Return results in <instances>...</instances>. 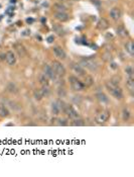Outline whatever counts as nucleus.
Masks as SVG:
<instances>
[{
	"mask_svg": "<svg viewBox=\"0 0 134 177\" xmlns=\"http://www.w3.org/2000/svg\"><path fill=\"white\" fill-rule=\"evenodd\" d=\"M51 112H52V113H53L55 115L60 114V112H61V110H60V109H58V107H57V105L56 104V102H55V103H52V105H51Z\"/></svg>",
	"mask_w": 134,
	"mask_h": 177,
	"instance_id": "obj_29",
	"label": "nucleus"
},
{
	"mask_svg": "<svg viewBox=\"0 0 134 177\" xmlns=\"http://www.w3.org/2000/svg\"><path fill=\"white\" fill-rule=\"evenodd\" d=\"M84 77H85V82H84L85 87H89V86L93 85V83H94V79H93L92 76H90V75H85Z\"/></svg>",
	"mask_w": 134,
	"mask_h": 177,
	"instance_id": "obj_21",
	"label": "nucleus"
},
{
	"mask_svg": "<svg viewBox=\"0 0 134 177\" xmlns=\"http://www.w3.org/2000/svg\"><path fill=\"white\" fill-rule=\"evenodd\" d=\"M117 33L122 37V38H125V37H128V32L123 27V26H119L118 28H117Z\"/></svg>",
	"mask_w": 134,
	"mask_h": 177,
	"instance_id": "obj_24",
	"label": "nucleus"
},
{
	"mask_svg": "<svg viewBox=\"0 0 134 177\" xmlns=\"http://www.w3.org/2000/svg\"><path fill=\"white\" fill-rule=\"evenodd\" d=\"M126 87L131 93L134 91V79L133 77H128L127 81H126Z\"/></svg>",
	"mask_w": 134,
	"mask_h": 177,
	"instance_id": "obj_15",
	"label": "nucleus"
},
{
	"mask_svg": "<svg viewBox=\"0 0 134 177\" xmlns=\"http://www.w3.org/2000/svg\"><path fill=\"white\" fill-rule=\"evenodd\" d=\"M64 112L70 118L72 119H75V118H80V115H79V113L77 112L76 109L73 107V105L71 104H66L65 106V109H64Z\"/></svg>",
	"mask_w": 134,
	"mask_h": 177,
	"instance_id": "obj_5",
	"label": "nucleus"
},
{
	"mask_svg": "<svg viewBox=\"0 0 134 177\" xmlns=\"http://www.w3.org/2000/svg\"><path fill=\"white\" fill-rule=\"evenodd\" d=\"M71 125H73V127H84V125H85V122L80 118H75V119L72 120Z\"/></svg>",
	"mask_w": 134,
	"mask_h": 177,
	"instance_id": "obj_19",
	"label": "nucleus"
},
{
	"mask_svg": "<svg viewBox=\"0 0 134 177\" xmlns=\"http://www.w3.org/2000/svg\"><path fill=\"white\" fill-rule=\"evenodd\" d=\"M49 80L50 79L47 78L45 74H40L39 77H38V81H39V83H40L41 86H49V83H50Z\"/></svg>",
	"mask_w": 134,
	"mask_h": 177,
	"instance_id": "obj_17",
	"label": "nucleus"
},
{
	"mask_svg": "<svg viewBox=\"0 0 134 177\" xmlns=\"http://www.w3.org/2000/svg\"><path fill=\"white\" fill-rule=\"evenodd\" d=\"M97 27H98L100 31H105V29H107V28L109 27L108 20L105 19V18H101V19H99L98 23H97Z\"/></svg>",
	"mask_w": 134,
	"mask_h": 177,
	"instance_id": "obj_14",
	"label": "nucleus"
},
{
	"mask_svg": "<svg viewBox=\"0 0 134 177\" xmlns=\"http://www.w3.org/2000/svg\"><path fill=\"white\" fill-rule=\"evenodd\" d=\"M9 115V110L3 104H0V118H6Z\"/></svg>",
	"mask_w": 134,
	"mask_h": 177,
	"instance_id": "obj_22",
	"label": "nucleus"
},
{
	"mask_svg": "<svg viewBox=\"0 0 134 177\" xmlns=\"http://www.w3.org/2000/svg\"><path fill=\"white\" fill-rule=\"evenodd\" d=\"M125 49H126V51H127L131 56H133L134 55V45L133 43L131 42V41H129L126 43V45H125Z\"/></svg>",
	"mask_w": 134,
	"mask_h": 177,
	"instance_id": "obj_20",
	"label": "nucleus"
},
{
	"mask_svg": "<svg viewBox=\"0 0 134 177\" xmlns=\"http://www.w3.org/2000/svg\"><path fill=\"white\" fill-rule=\"evenodd\" d=\"M53 53H55L56 57H57L58 59L65 60L66 58H67V54H66V52L64 51V49H62L61 47H56V48H53Z\"/></svg>",
	"mask_w": 134,
	"mask_h": 177,
	"instance_id": "obj_9",
	"label": "nucleus"
},
{
	"mask_svg": "<svg viewBox=\"0 0 134 177\" xmlns=\"http://www.w3.org/2000/svg\"><path fill=\"white\" fill-rule=\"evenodd\" d=\"M109 82L111 84H113L114 86H118L120 84V82H121V77L118 76V75H114V76L111 77V79L109 80Z\"/></svg>",
	"mask_w": 134,
	"mask_h": 177,
	"instance_id": "obj_18",
	"label": "nucleus"
},
{
	"mask_svg": "<svg viewBox=\"0 0 134 177\" xmlns=\"http://www.w3.org/2000/svg\"><path fill=\"white\" fill-rule=\"evenodd\" d=\"M55 18L58 20V21L64 22V21H67L69 19V14L66 11H58V12L55 13Z\"/></svg>",
	"mask_w": 134,
	"mask_h": 177,
	"instance_id": "obj_10",
	"label": "nucleus"
},
{
	"mask_svg": "<svg viewBox=\"0 0 134 177\" xmlns=\"http://www.w3.org/2000/svg\"><path fill=\"white\" fill-rule=\"evenodd\" d=\"M51 68L55 71L57 76H65L66 75V68L64 65H62V63H60L58 61H53L51 63Z\"/></svg>",
	"mask_w": 134,
	"mask_h": 177,
	"instance_id": "obj_4",
	"label": "nucleus"
},
{
	"mask_svg": "<svg viewBox=\"0 0 134 177\" xmlns=\"http://www.w3.org/2000/svg\"><path fill=\"white\" fill-rule=\"evenodd\" d=\"M96 97H97V99H98L101 103H108L109 102V98L107 97V95H106V94H104L103 92H101V93H98V94L96 95Z\"/></svg>",
	"mask_w": 134,
	"mask_h": 177,
	"instance_id": "obj_16",
	"label": "nucleus"
},
{
	"mask_svg": "<svg viewBox=\"0 0 134 177\" xmlns=\"http://www.w3.org/2000/svg\"><path fill=\"white\" fill-rule=\"evenodd\" d=\"M52 39H53V37L51 36V37L47 38V42H49V43H52Z\"/></svg>",
	"mask_w": 134,
	"mask_h": 177,
	"instance_id": "obj_34",
	"label": "nucleus"
},
{
	"mask_svg": "<svg viewBox=\"0 0 134 177\" xmlns=\"http://www.w3.org/2000/svg\"><path fill=\"white\" fill-rule=\"evenodd\" d=\"M110 16L111 18L114 20H118L121 17V10L120 8L118 7H113L111 10H110Z\"/></svg>",
	"mask_w": 134,
	"mask_h": 177,
	"instance_id": "obj_11",
	"label": "nucleus"
},
{
	"mask_svg": "<svg viewBox=\"0 0 134 177\" xmlns=\"http://www.w3.org/2000/svg\"><path fill=\"white\" fill-rule=\"evenodd\" d=\"M55 7H56V9L57 10V12H58V11H65V9H66V8L63 6V5H60V4H57V5H56Z\"/></svg>",
	"mask_w": 134,
	"mask_h": 177,
	"instance_id": "obj_33",
	"label": "nucleus"
},
{
	"mask_svg": "<svg viewBox=\"0 0 134 177\" xmlns=\"http://www.w3.org/2000/svg\"><path fill=\"white\" fill-rule=\"evenodd\" d=\"M106 88H107V90L110 92V94L113 95L115 98H117V99L123 98L124 94H123V91H122V89L119 86H114L113 84H111L108 81V82H106Z\"/></svg>",
	"mask_w": 134,
	"mask_h": 177,
	"instance_id": "obj_1",
	"label": "nucleus"
},
{
	"mask_svg": "<svg viewBox=\"0 0 134 177\" xmlns=\"http://www.w3.org/2000/svg\"><path fill=\"white\" fill-rule=\"evenodd\" d=\"M66 94H67V93H66L64 88H60V90H58V95H60V97H65Z\"/></svg>",
	"mask_w": 134,
	"mask_h": 177,
	"instance_id": "obj_32",
	"label": "nucleus"
},
{
	"mask_svg": "<svg viewBox=\"0 0 134 177\" xmlns=\"http://www.w3.org/2000/svg\"><path fill=\"white\" fill-rule=\"evenodd\" d=\"M125 72L127 73L128 77H133V68H132V66H127L126 68H125Z\"/></svg>",
	"mask_w": 134,
	"mask_h": 177,
	"instance_id": "obj_30",
	"label": "nucleus"
},
{
	"mask_svg": "<svg viewBox=\"0 0 134 177\" xmlns=\"http://www.w3.org/2000/svg\"><path fill=\"white\" fill-rule=\"evenodd\" d=\"M73 70L78 76H83L84 77L86 75V71H85V69H84V67L82 65H78V64L73 65Z\"/></svg>",
	"mask_w": 134,
	"mask_h": 177,
	"instance_id": "obj_12",
	"label": "nucleus"
},
{
	"mask_svg": "<svg viewBox=\"0 0 134 177\" xmlns=\"http://www.w3.org/2000/svg\"><path fill=\"white\" fill-rule=\"evenodd\" d=\"M130 118V112L128 110V108H124L123 112H122V118L124 122H127Z\"/></svg>",
	"mask_w": 134,
	"mask_h": 177,
	"instance_id": "obj_25",
	"label": "nucleus"
},
{
	"mask_svg": "<svg viewBox=\"0 0 134 177\" xmlns=\"http://www.w3.org/2000/svg\"><path fill=\"white\" fill-rule=\"evenodd\" d=\"M82 66H83V67H87L91 71H97V70H98V67H99V65H98L96 62H94V60H90V59L85 60L83 62V65Z\"/></svg>",
	"mask_w": 134,
	"mask_h": 177,
	"instance_id": "obj_7",
	"label": "nucleus"
},
{
	"mask_svg": "<svg viewBox=\"0 0 134 177\" xmlns=\"http://www.w3.org/2000/svg\"><path fill=\"white\" fill-rule=\"evenodd\" d=\"M53 28H55V31L57 32L58 36H63V34H64V33H63V29H62V27H61L60 26H53Z\"/></svg>",
	"mask_w": 134,
	"mask_h": 177,
	"instance_id": "obj_31",
	"label": "nucleus"
},
{
	"mask_svg": "<svg viewBox=\"0 0 134 177\" xmlns=\"http://www.w3.org/2000/svg\"><path fill=\"white\" fill-rule=\"evenodd\" d=\"M56 104L57 105V107H58V109H60L61 112H64L65 106H66V103H65L62 99H57V101H56Z\"/></svg>",
	"mask_w": 134,
	"mask_h": 177,
	"instance_id": "obj_28",
	"label": "nucleus"
},
{
	"mask_svg": "<svg viewBox=\"0 0 134 177\" xmlns=\"http://www.w3.org/2000/svg\"><path fill=\"white\" fill-rule=\"evenodd\" d=\"M5 60H6L7 64L10 66H13L16 63V57H15V54L12 51H8L5 55Z\"/></svg>",
	"mask_w": 134,
	"mask_h": 177,
	"instance_id": "obj_8",
	"label": "nucleus"
},
{
	"mask_svg": "<svg viewBox=\"0 0 134 177\" xmlns=\"http://www.w3.org/2000/svg\"><path fill=\"white\" fill-rule=\"evenodd\" d=\"M110 117H111L110 112L107 110V109H105V110H102V112H100L99 113H97V115H96V118H95V120L97 124L102 125V124H105L106 122H108Z\"/></svg>",
	"mask_w": 134,
	"mask_h": 177,
	"instance_id": "obj_3",
	"label": "nucleus"
},
{
	"mask_svg": "<svg viewBox=\"0 0 134 177\" xmlns=\"http://www.w3.org/2000/svg\"><path fill=\"white\" fill-rule=\"evenodd\" d=\"M52 122H55L53 124L56 125H68V122H67V119H65V118H56V119H53Z\"/></svg>",
	"mask_w": 134,
	"mask_h": 177,
	"instance_id": "obj_23",
	"label": "nucleus"
},
{
	"mask_svg": "<svg viewBox=\"0 0 134 177\" xmlns=\"http://www.w3.org/2000/svg\"><path fill=\"white\" fill-rule=\"evenodd\" d=\"M33 95H34V98L36 99V100H40V99L42 98V97H45L44 96V94H42V92L40 89H37V90H34L33 92Z\"/></svg>",
	"mask_w": 134,
	"mask_h": 177,
	"instance_id": "obj_26",
	"label": "nucleus"
},
{
	"mask_svg": "<svg viewBox=\"0 0 134 177\" xmlns=\"http://www.w3.org/2000/svg\"><path fill=\"white\" fill-rule=\"evenodd\" d=\"M14 49H15L16 53L18 54L19 57H24V56L26 55L25 48L22 46L21 44H15V45H14Z\"/></svg>",
	"mask_w": 134,
	"mask_h": 177,
	"instance_id": "obj_13",
	"label": "nucleus"
},
{
	"mask_svg": "<svg viewBox=\"0 0 134 177\" xmlns=\"http://www.w3.org/2000/svg\"><path fill=\"white\" fill-rule=\"evenodd\" d=\"M7 90L9 92H11V93H16V92L18 91L17 87L15 86V84H13V83H9V84L7 85Z\"/></svg>",
	"mask_w": 134,
	"mask_h": 177,
	"instance_id": "obj_27",
	"label": "nucleus"
},
{
	"mask_svg": "<svg viewBox=\"0 0 134 177\" xmlns=\"http://www.w3.org/2000/svg\"><path fill=\"white\" fill-rule=\"evenodd\" d=\"M69 81H70L73 90H75V91H83L84 89H85L84 83L82 81H80L76 76H70L69 77Z\"/></svg>",
	"mask_w": 134,
	"mask_h": 177,
	"instance_id": "obj_2",
	"label": "nucleus"
},
{
	"mask_svg": "<svg viewBox=\"0 0 134 177\" xmlns=\"http://www.w3.org/2000/svg\"><path fill=\"white\" fill-rule=\"evenodd\" d=\"M44 74H45L47 78L51 79V80H56V78H57L56 73L52 70L51 66L50 65H45V67H44Z\"/></svg>",
	"mask_w": 134,
	"mask_h": 177,
	"instance_id": "obj_6",
	"label": "nucleus"
}]
</instances>
